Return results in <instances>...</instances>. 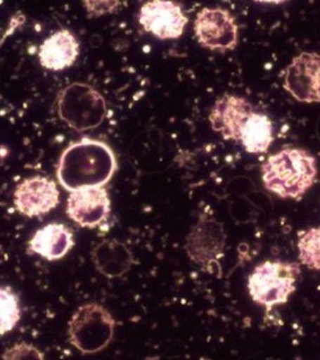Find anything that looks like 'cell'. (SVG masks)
<instances>
[{
  "mask_svg": "<svg viewBox=\"0 0 320 360\" xmlns=\"http://www.w3.org/2000/svg\"><path fill=\"white\" fill-rule=\"evenodd\" d=\"M117 167L112 148L100 140L83 138L64 150L59 158L56 177L64 189L73 192L105 186Z\"/></svg>",
  "mask_w": 320,
  "mask_h": 360,
  "instance_id": "cell-1",
  "label": "cell"
},
{
  "mask_svg": "<svg viewBox=\"0 0 320 360\" xmlns=\"http://www.w3.org/2000/svg\"><path fill=\"white\" fill-rule=\"evenodd\" d=\"M265 188L281 198L299 200L314 184L316 160L302 149H284L260 167Z\"/></svg>",
  "mask_w": 320,
  "mask_h": 360,
  "instance_id": "cell-2",
  "label": "cell"
},
{
  "mask_svg": "<svg viewBox=\"0 0 320 360\" xmlns=\"http://www.w3.org/2000/svg\"><path fill=\"white\" fill-rule=\"evenodd\" d=\"M115 318L107 308L97 302L84 303L68 321L69 344L81 354H96L113 341Z\"/></svg>",
  "mask_w": 320,
  "mask_h": 360,
  "instance_id": "cell-3",
  "label": "cell"
},
{
  "mask_svg": "<svg viewBox=\"0 0 320 360\" xmlns=\"http://www.w3.org/2000/svg\"><path fill=\"white\" fill-rule=\"evenodd\" d=\"M300 274L297 263L265 261L256 266L248 278L250 297L267 311L277 305L284 304L295 292Z\"/></svg>",
  "mask_w": 320,
  "mask_h": 360,
  "instance_id": "cell-4",
  "label": "cell"
},
{
  "mask_svg": "<svg viewBox=\"0 0 320 360\" xmlns=\"http://www.w3.org/2000/svg\"><path fill=\"white\" fill-rule=\"evenodd\" d=\"M59 117L69 127L82 132L100 127L107 115V103L92 86L73 83L61 91L58 101Z\"/></svg>",
  "mask_w": 320,
  "mask_h": 360,
  "instance_id": "cell-5",
  "label": "cell"
},
{
  "mask_svg": "<svg viewBox=\"0 0 320 360\" xmlns=\"http://www.w3.org/2000/svg\"><path fill=\"white\" fill-rule=\"evenodd\" d=\"M194 33L198 43L210 51H233L238 43V27L228 10L204 7L196 15Z\"/></svg>",
  "mask_w": 320,
  "mask_h": 360,
  "instance_id": "cell-6",
  "label": "cell"
},
{
  "mask_svg": "<svg viewBox=\"0 0 320 360\" xmlns=\"http://www.w3.org/2000/svg\"><path fill=\"white\" fill-rule=\"evenodd\" d=\"M225 241L226 234L220 223L213 219H200L187 236V255L199 267L213 273L214 266L221 267Z\"/></svg>",
  "mask_w": 320,
  "mask_h": 360,
  "instance_id": "cell-7",
  "label": "cell"
},
{
  "mask_svg": "<svg viewBox=\"0 0 320 360\" xmlns=\"http://www.w3.org/2000/svg\"><path fill=\"white\" fill-rule=\"evenodd\" d=\"M59 195L54 180L41 176L29 177L15 187L14 207L19 214L28 218L44 216L58 206Z\"/></svg>",
  "mask_w": 320,
  "mask_h": 360,
  "instance_id": "cell-8",
  "label": "cell"
},
{
  "mask_svg": "<svg viewBox=\"0 0 320 360\" xmlns=\"http://www.w3.org/2000/svg\"><path fill=\"white\" fill-rule=\"evenodd\" d=\"M112 212L108 190L92 187L70 192L66 214L82 229H97L107 223Z\"/></svg>",
  "mask_w": 320,
  "mask_h": 360,
  "instance_id": "cell-9",
  "label": "cell"
},
{
  "mask_svg": "<svg viewBox=\"0 0 320 360\" xmlns=\"http://www.w3.org/2000/svg\"><path fill=\"white\" fill-rule=\"evenodd\" d=\"M139 23L147 33L160 39L181 38L188 18L174 1L152 0L145 2L139 11Z\"/></svg>",
  "mask_w": 320,
  "mask_h": 360,
  "instance_id": "cell-10",
  "label": "cell"
},
{
  "mask_svg": "<svg viewBox=\"0 0 320 360\" xmlns=\"http://www.w3.org/2000/svg\"><path fill=\"white\" fill-rule=\"evenodd\" d=\"M284 88L300 103H320V54L295 56L286 70Z\"/></svg>",
  "mask_w": 320,
  "mask_h": 360,
  "instance_id": "cell-11",
  "label": "cell"
},
{
  "mask_svg": "<svg viewBox=\"0 0 320 360\" xmlns=\"http://www.w3.org/2000/svg\"><path fill=\"white\" fill-rule=\"evenodd\" d=\"M253 112L246 98L225 94L212 107L209 122L212 129L224 139L240 142L241 129Z\"/></svg>",
  "mask_w": 320,
  "mask_h": 360,
  "instance_id": "cell-12",
  "label": "cell"
},
{
  "mask_svg": "<svg viewBox=\"0 0 320 360\" xmlns=\"http://www.w3.org/2000/svg\"><path fill=\"white\" fill-rule=\"evenodd\" d=\"M75 245L74 233L65 224L53 223L38 229L29 239L30 254L48 261H58L68 255Z\"/></svg>",
  "mask_w": 320,
  "mask_h": 360,
  "instance_id": "cell-13",
  "label": "cell"
},
{
  "mask_svg": "<svg viewBox=\"0 0 320 360\" xmlns=\"http://www.w3.org/2000/svg\"><path fill=\"white\" fill-rule=\"evenodd\" d=\"M80 46L77 39L68 30H60L44 39L39 46V63L51 71L70 68L79 56Z\"/></svg>",
  "mask_w": 320,
  "mask_h": 360,
  "instance_id": "cell-14",
  "label": "cell"
},
{
  "mask_svg": "<svg viewBox=\"0 0 320 360\" xmlns=\"http://www.w3.org/2000/svg\"><path fill=\"white\" fill-rule=\"evenodd\" d=\"M91 258L96 270L108 278H122L135 263L127 244L115 238L98 243L91 252Z\"/></svg>",
  "mask_w": 320,
  "mask_h": 360,
  "instance_id": "cell-15",
  "label": "cell"
},
{
  "mask_svg": "<svg viewBox=\"0 0 320 360\" xmlns=\"http://www.w3.org/2000/svg\"><path fill=\"white\" fill-rule=\"evenodd\" d=\"M273 140V124L270 118L263 113H251L241 132L240 143L245 151L250 154L267 152Z\"/></svg>",
  "mask_w": 320,
  "mask_h": 360,
  "instance_id": "cell-16",
  "label": "cell"
},
{
  "mask_svg": "<svg viewBox=\"0 0 320 360\" xmlns=\"http://www.w3.org/2000/svg\"><path fill=\"white\" fill-rule=\"evenodd\" d=\"M1 302V336L11 332L21 319V308L18 295L10 287H2L0 290Z\"/></svg>",
  "mask_w": 320,
  "mask_h": 360,
  "instance_id": "cell-17",
  "label": "cell"
},
{
  "mask_svg": "<svg viewBox=\"0 0 320 360\" xmlns=\"http://www.w3.org/2000/svg\"><path fill=\"white\" fill-rule=\"evenodd\" d=\"M299 257L302 265L320 270V226L309 229L300 238Z\"/></svg>",
  "mask_w": 320,
  "mask_h": 360,
  "instance_id": "cell-18",
  "label": "cell"
},
{
  "mask_svg": "<svg viewBox=\"0 0 320 360\" xmlns=\"http://www.w3.org/2000/svg\"><path fill=\"white\" fill-rule=\"evenodd\" d=\"M2 359H44L43 352H39L36 347L27 342H19L9 347L2 354Z\"/></svg>",
  "mask_w": 320,
  "mask_h": 360,
  "instance_id": "cell-19",
  "label": "cell"
},
{
  "mask_svg": "<svg viewBox=\"0 0 320 360\" xmlns=\"http://www.w3.org/2000/svg\"><path fill=\"white\" fill-rule=\"evenodd\" d=\"M122 4L120 1H85L84 4L86 5L88 13L92 17L102 16L103 14L113 13L117 8L118 5Z\"/></svg>",
  "mask_w": 320,
  "mask_h": 360,
  "instance_id": "cell-20",
  "label": "cell"
}]
</instances>
